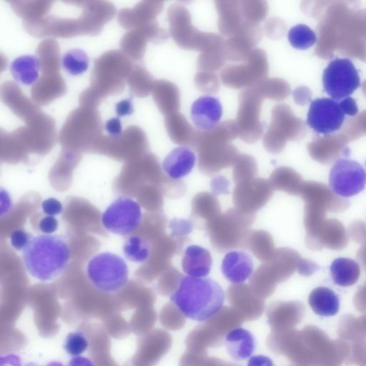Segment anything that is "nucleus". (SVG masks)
I'll list each match as a JSON object with an SVG mask.
<instances>
[{
  "instance_id": "nucleus-1",
  "label": "nucleus",
  "mask_w": 366,
  "mask_h": 366,
  "mask_svg": "<svg viewBox=\"0 0 366 366\" xmlns=\"http://www.w3.org/2000/svg\"><path fill=\"white\" fill-rule=\"evenodd\" d=\"M225 293L218 282L208 277L184 276L170 301L186 317L206 321L222 309Z\"/></svg>"
},
{
  "instance_id": "nucleus-2",
  "label": "nucleus",
  "mask_w": 366,
  "mask_h": 366,
  "mask_svg": "<svg viewBox=\"0 0 366 366\" xmlns=\"http://www.w3.org/2000/svg\"><path fill=\"white\" fill-rule=\"evenodd\" d=\"M69 259L67 243L53 234L33 237L22 252L23 263L28 273L43 282L52 280L61 274Z\"/></svg>"
},
{
  "instance_id": "nucleus-3",
  "label": "nucleus",
  "mask_w": 366,
  "mask_h": 366,
  "mask_svg": "<svg viewBox=\"0 0 366 366\" xmlns=\"http://www.w3.org/2000/svg\"><path fill=\"white\" fill-rule=\"evenodd\" d=\"M255 214L229 208L208 222L207 231L212 247L219 252L242 248L249 227L253 224Z\"/></svg>"
},
{
  "instance_id": "nucleus-4",
  "label": "nucleus",
  "mask_w": 366,
  "mask_h": 366,
  "mask_svg": "<svg viewBox=\"0 0 366 366\" xmlns=\"http://www.w3.org/2000/svg\"><path fill=\"white\" fill-rule=\"evenodd\" d=\"M86 274L90 282L103 292H115L127 283L129 269L126 262L112 252H101L88 262Z\"/></svg>"
},
{
  "instance_id": "nucleus-5",
  "label": "nucleus",
  "mask_w": 366,
  "mask_h": 366,
  "mask_svg": "<svg viewBox=\"0 0 366 366\" xmlns=\"http://www.w3.org/2000/svg\"><path fill=\"white\" fill-rule=\"evenodd\" d=\"M322 86L332 99L349 97L361 85L359 71L348 58L331 60L323 71Z\"/></svg>"
},
{
  "instance_id": "nucleus-6",
  "label": "nucleus",
  "mask_w": 366,
  "mask_h": 366,
  "mask_svg": "<svg viewBox=\"0 0 366 366\" xmlns=\"http://www.w3.org/2000/svg\"><path fill=\"white\" fill-rule=\"evenodd\" d=\"M142 219L141 206L134 199L122 196L114 199L102 214L104 227L109 232L127 235L135 231Z\"/></svg>"
},
{
  "instance_id": "nucleus-7",
  "label": "nucleus",
  "mask_w": 366,
  "mask_h": 366,
  "mask_svg": "<svg viewBox=\"0 0 366 366\" xmlns=\"http://www.w3.org/2000/svg\"><path fill=\"white\" fill-rule=\"evenodd\" d=\"M329 187L340 197L349 198L355 196L366 187V172L355 160L338 159L330 168Z\"/></svg>"
},
{
  "instance_id": "nucleus-8",
  "label": "nucleus",
  "mask_w": 366,
  "mask_h": 366,
  "mask_svg": "<svg viewBox=\"0 0 366 366\" xmlns=\"http://www.w3.org/2000/svg\"><path fill=\"white\" fill-rule=\"evenodd\" d=\"M292 260L293 255L290 249H275L272 258L264 262L252 274L251 286L262 294L272 292L276 282L284 281L291 274Z\"/></svg>"
},
{
  "instance_id": "nucleus-9",
  "label": "nucleus",
  "mask_w": 366,
  "mask_h": 366,
  "mask_svg": "<svg viewBox=\"0 0 366 366\" xmlns=\"http://www.w3.org/2000/svg\"><path fill=\"white\" fill-rule=\"evenodd\" d=\"M346 116L340 100L318 98L310 103L307 124L315 132L327 135L342 127Z\"/></svg>"
},
{
  "instance_id": "nucleus-10",
  "label": "nucleus",
  "mask_w": 366,
  "mask_h": 366,
  "mask_svg": "<svg viewBox=\"0 0 366 366\" xmlns=\"http://www.w3.org/2000/svg\"><path fill=\"white\" fill-rule=\"evenodd\" d=\"M213 137L196 144L199 169L207 175H212L233 165L238 157V151L232 145L225 143L224 137Z\"/></svg>"
},
{
  "instance_id": "nucleus-11",
  "label": "nucleus",
  "mask_w": 366,
  "mask_h": 366,
  "mask_svg": "<svg viewBox=\"0 0 366 366\" xmlns=\"http://www.w3.org/2000/svg\"><path fill=\"white\" fill-rule=\"evenodd\" d=\"M274 190L268 179L254 178L236 184L232 192L235 208L255 214L270 199Z\"/></svg>"
},
{
  "instance_id": "nucleus-12",
  "label": "nucleus",
  "mask_w": 366,
  "mask_h": 366,
  "mask_svg": "<svg viewBox=\"0 0 366 366\" xmlns=\"http://www.w3.org/2000/svg\"><path fill=\"white\" fill-rule=\"evenodd\" d=\"M194 125L199 130L209 132L217 127L222 116L220 101L212 96H202L196 99L190 110Z\"/></svg>"
},
{
  "instance_id": "nucleus-13",
  "label": "nucleus",
  "mask_w": 366,
  "mask_h": 366,
  "mask_svg": "<svg viewBox=\"0 0 366 366\" xmlns=\"http://www.w3.org/2000/svg\"><path fill=\"white\" fill-rule=\"evenodd\" d=\"M221 270L224 277L234 285L242 284L253 273L250 255L242 251H232L224 257Z\"/></svg>"
},
{
  "instance_id": "nucleus-14",
  "label": "nucleus",
  "mask_w": 366,
  "mask_h": 366,
  "mask_svg": "<svg viewBox=\"0 0 366 366\" xmlns=\"http://www.w3.org/2000/svg\"><path fill=\"white\" fill-rule=\"evenodd\" d=\"M221 214V206L217 198L212 193L202 192L197 194L191 202L190 220L194 226L205 225Z\"/></svg>"
},
{
  "instance_id": "nucleus-15",
  "label": "nucleus",
  "mask_w": 366,
  "mask_h": 366,
  "mask_svg": "<svg viewBox=\"0 0 366 366\" xmlns=\"http://www.w3.org/2000/svg\"><path fill=\"white\" fill-rule=\"evenodd\" d=\"M195 162L194 152L189 147L180 146L167 155L162 163V169L167 177L179 179L190 173Z\"/></svg>"
},
{
  "instance_id": "nucleus-16",
  "label": "nucleus",
  "mask_w": 366,
  "mask_h": 366,
  "mask_svg": "<svg viewBox=\"0 0 366 366\" xmlns=\"http://www.w3.org/2000/svg\"><path fill=\"white\" fill-rule=\"evenodd\" d=\"M212 258L208 249L199 245H190L185 249L182 267L188 276L204 277L209 274Z\"/></svg>"
},
{
  "instance_id": "nucleus-17",
  "label": "nucleus",
  "mask_w": 366,
  "mask_h": 366,
  "mask_svg": "<svg viewBox=\"0 0 366 366\" xmlns=\"http://www.w3.org/2000/svg\"><path fill=\"white\" fill-rule=\"evenodd\" d=\"M224 345L229 356L237 361L249 358L255 350L254 336L242 327L229 331L224 337Z\"/></svg>"
},
{
  "instance_id": "nucleus-18",
  "label": "nucleus",
  "mask_w": 366,
  "mask_h": 366,
  "mask_svg": "<svg viewBox=\"0 0 366 366\" xmlns=\"http://www.w3.org/2000/svg\"><path fill=\"white\" fill-rule=\"evenodd\" d=\"M308 303L315 313L322 317L335 315L340 309L337 295L327 287H317L309 295Z\"/></svg>"
},
{
  "instance_id": "nucleus-19",
  "label": "nucleus",
  "mask_w": 366,
  "mask_h": 366,
  "mask_svg": "<svg viewBox=\"0 0 366 366\" xmlns=\"http://www.w3.org/2000/svg\"><path fill=\"white\" fill-rule=\"evenodd\" d=\"M242 249L248 250L263 262L270 259L275 251L272 235L262 229L249 230Z\"/></svg>"
},
{
  "instance_id": "nucleus-20",
  "label": "nucleus",
  "mask_w": 366,
  "mask_h": 366,
  "mask_svg": "<svg viewBox=\"0 0 366 366\" xmlns=\"http://www.w3.org/2000/svg\"><path fill=\"white\" fill-rule=\"evenodd\" d=\"M330 274L335 284L340 287H350L359 280L360 267L353 259L338 257L331 263Z\"/></svg>"
},
{
  "instance_id": "nucleus-21",
  "label": "nucleus",
  "mask_w": 366,
  "mask_h": 366,
  "mask_svg": "<svg viewBox=\"0 0 366 366\" xmlns=\"http://www.w3.org/2000/svg\"><path fill=\"white\" fill-rule=\"evenodd\" d=\"M39 66V61L36 56L24 55L17 57L11 62L10 70L17 82L31 85L37 81Z\"/></svg>"
},
{
  "instance_id": "nucleus-22",
  "label": "nucleus",
  "mask_w": 366,
  "mask_h": 366,
  "mask_svg": "<svg viewBox=\"0 0 366 366\" xmlns=\"http://www.w3.org/2000/svg\"><path fill=\"white\" fill-rule=\"evenodd\" d=\"M123 252L129 260L134 262H143L150 256L152 246L144 237L131 236L124 243Z\"/></svg>"
},
{
  "instance_id": "nucleus-23",
  "label": "nucleus",
  "mask_w": 366,
  "mask_h": 366,
  "mask_svg": "<svg viewBox=\"0 0 366 366\" xmlns=\"http://www.w3.org/2000/svg\"><path fill=\"white\" fill-rule=\"evenodd\" d=\"M287 38L292 47L305 50L312 47L317 41L316 33L305 24H297L288 31Z\"/></svg>"
},
{
  "instance_id": "nucleus-24",
  "label": "nucleus",
  "mask_w": 366,
  "mask_h": 366,
  "mask_svg": "<svg viewBox=\"0 0 366 366\" xmlns=\"http://www.w3.org/2000/svg\"><path fill=\"white\" fill-rule=\"evenodd\" d=\"M89 64L87 54L81 49H71L61 58L63 68L71 75L81 74L87 70Z\"/></svg>"
},
{
  "instance_id": "nucleus-25",
  "label": "nucleus",
  "mask_w": 366,
  "mask_h": 366,
  "mask_svg": "<svg viewBox=\"0 0 366 366\" xmlns=\"http://www.w3.org/2000/svg\"><path fill=\"white\" fill-rule=\"evenodd\" d=\"M257 165L255 159L247 154L238 156L234 164L233 180L236 184L255 178Z\"/></svg>"
},
{
  "instance_id": "nucleus-26",
  "label": "nucleus",
  "mask_w": 366,
  "mask_h": 366,
  "mask_svg": "<svg viewBox=\"0 0 366 366\" xmlns=\"http://www.w3.org/2000/svg\"><path fill=\"white\" fill-rule=\"evenodd\" d=\"M89 345L87 337L79 331H74L67 334L64 342V349L71 356H79L85 352Z\"/></svg>"
},
{
  "instance_id": "nucleus-27",
  "label": "nucleus",
  "mask_w": 366,
  "mask_h": 366,
  "mask_svg": "<svg viewBox=\"0 0 366 366\" xmlns=\"http://www.w3.org/2000/svg\"><path fill=\"white\" fill-rule=\"evenodd\" d=\"M171 234L176 237H187V235L192 232L194 224L189 219L174 218L169 224Z\"/></svg>"
},
{
  "instance_id": "nucleus-28",
  "label": "nucleus",
  "mask_w": 366,
  "mask_h": 366,
  "mask_svg": "<svg viewBox=\"0 0 366 366\" xmlns=\"http://www.w3.org/2000/svg\"><path fill=\"white\" fill-rule=\"evenodd\" d=\"M32 238V235L25 229H16L10 235V244L16 250H24Z\"/></svg>"
},
{
  "instance_id": "nucleus-29",
  "label": "nucleus",
  "mask_w": 366,
  "mask_h": 366,
  "mask_svg": "<svg viewBox=\"0 0 366 366\" xmlns=\"http://www.w3.org/2000/svg\"><path fill=\"white\" fill-rule=\"evenodd\" d=\"M229 185V181L222 175L214 177L210 182L211 191L214 195L228 194Z\"/></svg>"
},
{
  "instance_id": "nucleus-30",
  "label": "nucleus",
  "mask_w": 366,
  "mask_h": 366,
  "mask_svg": "<svg viewBox=\"0 0 366 366\" xmlns=\"http://www.w3.org/2000/svg\"><path fill=\"white\" fill-rule=\"evenodd\" d=\"M41 209L44 214L49 216H55L62 211L61 203L55 198H48L41 203Z\"/></svg>"
},
{
  "instance_id": "nucleus-31",
  "label": "nucleus",
  "mask_w": 366,
  "mask_h": 366,
  "mask_svg": "<svg viewBox=\"0 0 366 366\" xmlns=\"http://www.w3.org/2000/svg\"><path fill=\"white\" fill-rule=\"evenodd\" d=\"M104 129L109 134V137L114 139H117L122 135V123L118 117H114L107 120L105 123Z\"/></svg>"
},
{
  "instance_id": "nucleus-32",
  "label": "nucleus",
  "mask_w": 366,
  "mask_h": 366,
  "mask_svg": "<svg viewBox=\"0 0 366 366\" xmlns=\"http://www.w3.org/2000/svg\"><path fill=\"white\" fill-rule=\"evenodd\" d=\"M39 229L45 234H50L58 227V221L54 216H46L39 222Z\"/></svg>"
},
{
  "instance_id": "nucleus-33",
  "label": "nucleus",
  "mask_w": 366,
  "mask_h": 366,
  "mask_svg": "<svg viewBox=\"0 0 366 366\" xmlns=\"http://www.w3.org/2000/svg\"><path fill=\"white\" fill-rule=\"evenodd\" d=\"M116 113L118 117L130 115L134 112V107L131 98L119 102L115 106Z\"/></svg>"
},
{
  "instance_id": "nucleus-34",
  "label": "nucleus",
  "mask_w": 366,
  "mask_h": 366,
  "mask_svg": "<svg viewBox=\"0 0 366 366\" xmlns=\"http://www.w3.org/2000/svg\"><path fill=\"white\" fill-rule=\"evenodd\" d=\"M340 101L342 103V106L344 109V111L346 113V115L352 117L355 116L357 114L358 107L354 99L349 97Z\"/></svg>"
},
{
  "instance_id": "nucleus-35",
  "label": "nucleus",
  "mask_w": 366,
  "mask_h": 366,
  "mask_svg": "<svg viewBox=\"0 0 366 366\" xmlns=\"http://www.w3.org/2000/svg\"><path fill=\"white\" fill-rule=\"evenodd\" d=\"M247 366H274V365L269 357L260 355L251 357Z\"/></svg>"
},
{
  "instance_id": "nucleus-36",
  "label": "nucleus",
  "mask_w": 366,
  "mask_h": 366,
  "mask_svg": "<svg viewBox=\"0 0 366 366\" xmlns=\"http://www.w3.org/2000/svg\"><path fill=\"white\" fill-rule=\"evenodd\" d=\"M0 366H21V359L15 354H8L0 357Z\"/></svg>"
},
{
  "instance_id": "nucleus-37",
  "label": "nucleus",
  "mask_w": 366,
  "mask_h": 366,
  "mask_svg": "<svg viewBox=\"0 0 366 366\" xmlns=\"http://www.w3.org/2000/svg\"><path fill=\"white\" fill-rule=\"evenodd\" d=\"M67 366H95V365L91 359L79 355L73 357Z\"/></svg>"
},
{
  "instance_id": "nucleus-38",
  "label": "nucleus",
  "mask_w": 366,
  "mask_h": 366,
  "mask_svg": "<svg viewBox=\"0 0 366 366\" xmlns=\"http://www.w3.org/2000/svg\"><path fill=\"white\" fill-rule=\"evenodd\" d=\"M45 366H64L62 363L57 361H52L49 363H47Z\"/></svg>"
}]
</instances>
